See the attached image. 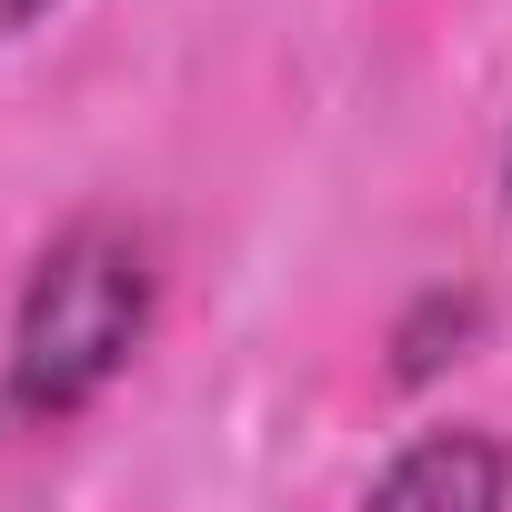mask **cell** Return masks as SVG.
Here are the masks:
<instances>
[{
	"instance_id": "cell-1",
	"label": "cell",
	"mask_w": 512,
	"mask_h": 512,
	"mask_svg": "<svg viewBox=\"0 0 512 512\" xmlns=\"http://www.w3.org/2000/svg\"><path fill=\"white\" fill-rule=\"evenodd\" d=\"M151 302H161L151 241L121 231V221H71L41 262H31L21 302H11L0 422H21V432L81 422V412L131 372V352L151 342Z\"/></svg>"
},
{
	"instance_id": "cell-2",
	"label": "cell",
	"mask_w": 512,
	"mask_h": 512,
	"mask_svg": "<svg viewBox=\"0 0 512 512\" xmlns=\"http://www.w3.org/2000/svg\"><path fill=\"white\" fill-rule=\"evenodd\" d=\"M372 502H442V512H492L512 502V442L502 432H412L382 472H372Z\"/></svg>"
},
{
	"instance_id": "cell-3",
	"label": "cell",
	"mask_w": 512,
	"mask_h": 512,
	"mask_svg": "<svg viewBox=\"0 0 512 512\" xmlns=\"http://www.w3.org/2000/svg\"><path fill=\"white\" fill-rule=\"evenodd\" d=\"M482 342V292H422L402 322H392V382H432V372H452L462 352Z\"/></svg>"
},
{
	"instance_id": "cell-4",
	"label": "cell",
	"mask_w": 512,
	"mask_h": 512,
	"mask_svg": "<svg viewBox=\"0 0 512 512\" xmlns=\"http://www.w3.org/2000/svg\"><path fill=\"white\" fill-rule=\"evenodd\" d=\"M51 11H61V0H0V51H11V41H21V31H41V21H51Z\"/></svg>"
},
{
	"instance_id": "cell-5",
	"label": "cell",
	"mask_w": 512,
	"mask_h": 512,
	"mask_svg": "<svg viewBox=\"0 0 512 512\" xmlns=\"http://www.w3.org/2000/svg\"><path fill=\"white\" fill-rule=\"evenodd\" d=\"M502 201H512V151H502Z\"/></svg>"
}]
</instances>
